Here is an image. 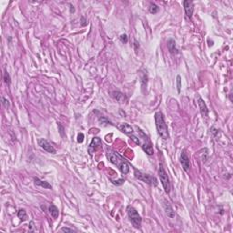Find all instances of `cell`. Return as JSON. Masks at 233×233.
I'll return each instance as SVG.
<instances>
[{
	"mask_svg": "<svg viewBox=\"0 0 233 233\" xmlns=\"http://www.w3.org/2000/svg\"><path fill=\"white\" fill-rule=\"evenodd\" d=\"M107 158L112 164H114L115 166L119 168V170L121 171L122 174L126 175L129 172V165L119 154L116 153V151L108 149L107 150Z\"/></svg>",
	"mask_w": 233,
	"mask_h": 233,
	"instance_id": "6da1fadb",
	"label": "cell"
},
{
	"mask_svg": "<svg viewBox=\"0 0 233 233\" xmlns=\"http://www.w3.org/2000/svg\"><path fill=\"white\" fill-rule=\"evenodd\" d=\"M155 123H156V128H157V131H158L159 136L162 139L167 140L169 138L167 126L165 122V118H164L163 114L159 111L155 113Z\"/></svg>",
	"mask_w": 233,
	"mask_h": 233,
	"instance_id": "7a4b0ae2",
	"label": "cell"
},
{
	"mask_svg": "<svg viewBox=\"0 0 233 233\" xmlns=\"http://www.w3.org/2000/svg\"><path fill=\"white\" fill-rule=\"evenodd\" d=\"M138 134H139L138 138L140 140V146H141L142 150L150 156L153 155L154 154V150H153V146H152V143H151L150 139L149 138V137L142 130H140L139 129H138Z\"/></svg>",
	"mask_w": 233,
	"mask_h": 233,
	"instance_id": "3957f363",
	"label": "cell"
},
{
	"mask_svg": "<svg viewBox=\"0 0 233 233\" xmlns=\"http://www.w3.org/2000/svg\"><path fill=\"white\" fill-rule=\"evenodd\" d=\"M127 211H128V216L129 220L131 221V223L133 224V226L137 229H139L141 226V222H142V218L140 215L138 214V212L137 211V210L131 207V206H128L127 208Z\"/></svg>",
	"mask_w": 233,
	"mask_h": 233,
	"instance_id": "277c9868",
	"label": "cell"
},
{
	"mask_svg": "<svg viewBox=\"0 0 233 233\" xmlns=\"http://www.w3.org/2000/svg\"><path fill=\"white\" fill-rule=\"evenodd\" d=\"M134 174H135V177L138 180H141V181H143L145 183L149 184L150 186H158L157 179L155 177L150 175V174L143 173V172H141V171H139L138 169H135V173Z\"/></svg>",
	"mask_w": 233,
	"mask_h": 233,
	"instance_id": "5b68a950",
	"label": "cell"
},
{
	"mask_svg": "<svg viewBox=\"0 0 233 233\" xmlns=\"http://www.w3.org/2000/svg\"><path fill=\"white\" fill-rule=\"evenodd\" d=\"M159 177L160 179V182L162 184L164 190L166 193H169L170 192V182H169V178L167 176V173L166 172V170L164 169V167L162 165L159 166Z\"/></svg>",
	"mask_w": 233,
	"mask_h": 233,
	"instance_id": "8992f818",
	"label": "cell"
},
{
	"mask_svg": "<svg viewBox=\"0 0 233 233\" xmlns=\"http://www.w3.org/2000/svg\"><path fill=\"white\" fill-rule=\"evenodd\" d=\"M101 146H102V141H101L100 138H98V137L93 138V139L91 140V142H90V144L88 146V149H87L89 155L92 156L93 153H95Z\"/></svg>",
	"mask_w": 233,
	"mask_h": 233,
	"instance_id": "52a82bcc",
	"label": "cell"
},
{
	"mask_svg": "<svg viewBox=\"0 0 233 233\" xmlns=\"http://www.w3.org/2000/svg\"><path fill=\"white\" fill-rule=\"evenodd\" d=\"M38 145L40 146V148H42L44 150H46L47 152L51 153V154H55L57 151L55 150V148L50 144L48 140H46L45 138H39L38 139Z\"/></svg>",
	"mask_w": 233,
	"mask_h": 233,
	"instance_id": "ba28073f",
	"label": "cell"
},
{
	"mask_svg": "<svg viewBox=\"0 0 233 233\" xmlns=\"http://www.w3.org/2000/svg\"><path fill=\"white\" fill-rule=\"evenodd\" d=\"M180 163L182 165V167L183 169L189 173V169H190V161H189V158L188 157V155L186 154V151L183 150L181 152V156H180Z\"/></svg>",
	"mask_w": 233,
	"mask_h": 233,
	"instance_id": "9c48e42d",
	"label": "cell"
},
{
	"mask_svg": "<svg viewBox=\"0 0 233 233\" xmlns=\"http://www.w3.org/2000/svg\"><path fill=\"white\" fill-rule=\"evenodd\" d=\"M183 5L186 16L189 17V18H191L192 15H193V12H194V5H193V3L191 1L185 0L183 2Z\"/></svg>",
	"mask_w": 233,
	"mask_h": 233,
	"instance_id": "30bf717a",
	"label": "cell"
},
{
	"mask_svg": "<svg viewBox=\"0 0 233 233\" xmlns=\"http://www.w3.org/2000/svg\"><path fill=\"white\" fill-rule=\"evenodd\" d=\"M198 104H199L200 113H201L202 116L203 117H207L208 115H209V109H208V107H207L206 103L204 102V100H202L200 97L198 98Z\"/></svg>",
	"mask_w": 233,
	"mask_h": 233,
	"instance_id": "8fae6325",
	"label": "cell"
},
{
	"mask_svg": "<svg viewBox=\"0 0 233 233\" xmlns=\"http://www.w3.org/2000/svg\"><path fill=\"white\" fill-rule=\"evenodd\" d=\"M118 129H119L123 133L127 134L129 137L130 135H134L133 128H132L130 125L127 124V123H121V124H119V125H118Z\"/></svg>",
	"mask_w": 233,
	"mask_h": 233,
	"instance_id": "7c38bea8",
	"label": "cell"
},
{
	"mask_svg": "<svg viewBox=\"0 0 233 233\" xmlns=\"http://www.w3.org/2000/svg\"><path fill=\"white\" fill-rule=\"evenodd\" d=\"M163 207H164V210L166 212L167 216L168 217V218H175V211L172 209V207L169 204V202H167V200H164L163 201Z\"/></svg>",
	"mask_w": 233,
	"mask_h": 233,
	"instance_id": "4fadbf2b",
	"label": "cell"
},
{
	"mask_svg": "<svg viewBox=\"0 0 233 233\" xmlns=\"http://www.w3.org/2000/svg\"><path fill=\"white\" fill-rule=\"evenodd\" d=\"M167 49L171 54H178L179 53V50L176 48V41L173 38H169L167 40Z\"/></svg>",
	"mask_w": 233,
	"mask_h": 233,
	"instance_id": "5bb4252c",
	"label": "cell"
},
{
	"mask_svg": "<svg viewBox=\"0 0 233 233\" xmlns=\"http://www.w3.org/2000/svg\"><path fill=\"white\" fill-rule=\"evenodd\" d=\"M112 97H113L116 101H118L119 103H124V102H126V100H127L125 95H124L123 93L119 92V91H113V92H112Z\"/></svg>",
	"mask_w": 233,
	"mask_h": 233,
	"instance_id": "9a60e30c",
	"label": "cell"
},
{
	"mask_svg": "<svg viewBox=\"0 0 233 233\" xmlns=\"http://www.w3.org/2000/svg\"><path fill=\"white\" fill-rule=\"evenodd\" d=\"M49 214L51 215V217L54 218V219H57L58 218V215H59V211H58V209L54 205V204H51L49 208Z\"/></svg>",
	"mask_w": 233,
	"mask_h": 233,
	"instance_id": "2e32d148",
	"label": "cell"
},
{
	"mask_svg": "<svg viewBox=\"0 0 233 233\" xmlns=\"http://www.w3.org/2000/svg\"><path fill=\"white\" fill-rule=\"evenodd\" d=\"M34 181H35V184H36V185H37V186H39V187H41V188H44V189H52V186H51L49 182H47V181H43V180H39V179H37V178H35Z\"/></svg>",
	"mask_w": 233,
	"mask_h": 233,
	"instance_id": "e0dca14e",
	"label": "cell"
},
{
	"mask_svg": "<svg viewBox=\"0 0 233 233\" xmlns=\"http://www.w3.org/2000/svg\"><path fill=\"white\" fill-rule=\"evenodd\" d=\"M17 217H18V218H20V220H22V221L27 220V218H28V215H27L26 210H25L24 209L19 210H18V212H17Z\"/></svg>",
	"mask_w": 233,
	"mask_h": 233,
	"instance_id": "ac0fdd59",
	"label": "cell"
},
{
	"mask_svg": "<svg viewBox=\"0 0 233 233\" xmlns=\"http://www.w3.org/2000/svg\"><path fill=\"white\" fill-rule=\"evenodd\" d=\"M159 11V7L156 4H150V12L151 14H157Z\"/></svg>",
	"mask_w": 233,
	"mask_h": 233,
	"instance_id": "d6986e66",
	"label": "cell"
},
{
	"mask_svg": "<svg viewBox=\"0 0 233 233\" xmlns=\"http://www.w3.org/2000/svg\"><path fill=\"white\" fill-rule=\"evenodd\" d=\"M4 80L7 85H9L11 82V78H10V76L7 73V71H5V73H4Z\"/></svg>",
	"mask_w": 233,
	"mask_h": 233,
	"instance_id": "ffe728a7",
	"label": "cell"
},
{
	"mask_svg": "<svg viewBox=\"0 0 233 233\" xmlns=\"http://www.w3.org/2000/svg\"><path fill=\"white\" fill-rule=\"evenodd\" d=\"M177 88H178V92L180 93L181 91V77L180 76L177 77Z\"/></svg>",
	"mask_w": 233,
	"mask_h": 233,
	"instance_id": "44dd1931",
	"label": "cell"
},
{
	"mask_svg": "<svg viewBox=\"0 0 233 233\" xmlns=\"http://www.w3.org/2000/svg\"><path fill=\"white\" fill-rule=\"evenodd\" d=\"M2 104L3 106L6 108H8L10 107V103H9V100L7 99H6L5 97H2Z\"/></svg>",
	"mask_w": 233,
	"mask_h": 233,
	"instance_id": "7402d4cb",
	"label": "cell"
},
{
	"mask_svg": "<svg viewBox=\"0 0 233 233\" xmlns=\"http://www.w3.org/2000/svg\"><path fill=\"white\" fill-rule=\"evenodd\" d=\"M120 41H121L122 43H124V44L128 43V41H129L128 36H127L126 34H122V35L120 36Z\"/></svg>",
	"mask_w": 233,
	"mask_h": 233,
	"instance_id": "603a6c76",
	"label": "cell"
},
{
	"mask_svg": "<svg viewBox=\"0 0 233 233\" xmlns=\"http://www.w3.org/2000/svg\"><path fill=\"white\" fill-rule=\"evenodd\" d=\"M83 141H84V134L78 133V143H82Z\"/></svg>",
	"mask_w": 233,
	"mask_h": 233,
	"instance_id": "cb8c5ba5",
	"label": "cell"
},
{
	"mask_svg": "<svg viewBox=\"0 0 233 233\" xmlns=\"http://www.w3.org/2000/svg\"><path fill=\"white\" fill-rule=\"evenodd\" d=\"M61 231H66V232H73V231H75L73 229H69V228H67V227H63L62 229H61Z\"/></svg>",
	"mask_w": 233,
	"mask_h": 233,
	"instance_id": "d4e9b609",
	"label": "cell"
},
{
	"mask_svg": "<svg viewBox=\"0 0 233 233\" xmlns=\"http://www.w3.org/2000/svg\"><path fill=\"white\" fill-rule=\"evenodd\" d=\"M123 182H124L123 180H120L118 181H113V183L115 184V185H120V184H123Z\"/></svg>",
	"mask_w": 233,
	"mask_h": 233,
	"instance_id": "484cf974",
	"label": "cell"
},
{
	"mask_svg": "<svg viewBox=\"0 0 233 233\" xmlns=\"http://www.w3.org/2000/svg\"><path fill=\"white\" fill-rule=\"evenodd\" d=\"M134 43H135V50H138V49L139 48V44L138 43V41H137V40H135V41H134Z\"/></svg>",
	"mask_w": 233,
	"mask_h": 233,
	"instance_id": "4316f807",
	"label": "cell"
},
{
	"mask_svg": "<svg viewBox=\"0 0 233 233\" xmlns=\"http://www.w3.org/2000/svg\"><path fill=\"white\" fill-rule=\"evenodd\" d=\"M33 227H34V222L33 221H31V222H30V224H29V230H30V231H33V229H32Z\"/></svg>",
	"mask_w": 233,
	"mask_h": 233,
	"instance_id": "83f0119b",
	"label": "cell"
},
{
	"mask_svg": "<svg viewBox=\"0 0 233 233\" xmlns=\"http://www.w3.org/2000/svg\"><path fill=\"white\" fill-rule=\"evenodd\" d=\"M82 20H83V22H86V20H85V18H84V17H82ZM86 25H87L86 23H83V24H82V26H86Z\"/></svg>",
	"mask_w": 233,
	"mask_h": 233,
	"instance_id": "f1b7e54d",
	"label": "cell"
}]
</instances>
